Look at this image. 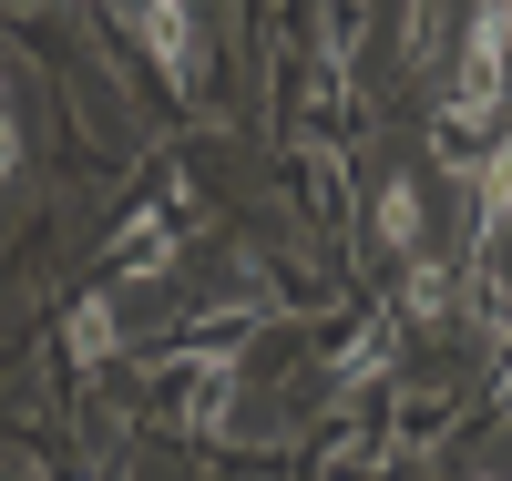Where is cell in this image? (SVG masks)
Wrapping results in <instances>:
<instances>
[{
  "mask_svg": "<svg viewBox=\"0 0 512 481\" xmlns=\"http://www.w3.org/2000/svg\"><path fill=\"white\" fill-rule=\"evenodd\" d=\"M134 31H144V52L175 72V82H195V31H185V0H134Z\"/></svg>",
  "mask_w": 512,
  "mask_h": 481,
  "instance_id": "6da1fadb",
  "label": "cell"
},
{
  "mask_svg": "<svg viewBox=\"0 0 512 481\" xmlns=\"http://www.w3.org/2000/svg\"><path fill=\"white\" fill-rule=\"evenodd\" d=\"M113 267H123V277L175 267V226H164V215H134V226H123V246H113Z\"/></svg>",
  "mask_w": 512,
  "mask_h": 481,
  "instance_id": "7a4b0ae2",
  "label": "cell"
},
{
  "mask_svg": "<svg viewBox=\"0 0 512 481\" xmlns=\"http://www.w3.org/2000/svg\"><path fill=\"white\" fill-rule=\"evenodd\" d=\"M379 246L420 256V185H379Z\"/></svg>",
  "mask_w": 512,
  "mask_h": 481,
  "instance_id": "3957f363",
  "label": "cell"
},
{
  "mask_svg": "<svg viewBox=\"0 0 512 481\" xmlns=\"http://www.w3.org/2000/svg\"><path fill=\"white\" fill-rule=\"evenodd\" d=\"M400 308H410V328H431V318L451 308V277L431 267V256H410V287H400Z\"/></svg>",
  "mask_w": 512,
  "mask_h": 481,
  "instance_id": "277c9868",
  "label": "cell"
},
{
  "mask_svg": "<svg viewBox=\"0 0 512 481\" xmlns=\"http://www.w3.org/2000/svg\"><path fill=\"white\" fill-rule=\"evenodd\" d=\"M103 348H113V308L82 297V308H72V359H103Z\"/></svg>",
  "mask_w": 512,
  "mask_h": 481,
  "instance_id": "5b68a950",
  "label": "cell"
},
{
  "mask_svg": "<svg viewBox=\"0 0 512 481\" xmlns=\"http://www.w3.org/2000/svg\"><path fill=\"white\" fill-rule=\"evenodd\" d=\"M21 164V113H11V82H0V174Z\"/></svg>",
  "mask_w": 512,
  "mask_h": 481,
  "instance_id": "8992f818",
  "label": "cell"
},
{
  "mask_svg": "<svg viewBox=\"0 0 512 481\" xmlns=\"http://www.w3.org/2000/svg\"><path fill=\"white\" fill-rule=\"evenodd\" d=\"M502 11H512V0H502Z\"/></svg>",
  "mask_w": 512,
  "mask_h": 481,
  "instance_id": "52a82bcc",
  "label": "cell"
},
{
  "mask_svg": "<svg viewBox=\"0 0 512 481\" xmlns=\"http://www.w3.org/2000/svg\"><path fill=\"white\" fill-rule=\"evenodd\" d=\"M502 215H512V205H502Z\"/></svg>",
  "mask_w": 512,
  "mask_h": 481,
  "instance_id": "ba28073f",
  "label": "cell"
}]
</instances>
